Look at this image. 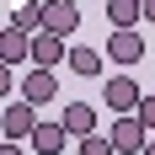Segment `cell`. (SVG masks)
I'll return each instance as SVG.
<instances>
[{
  "mask_svg": "<svg viewBox=\"0 0 155 155\" xmlns=\"http://www.w3.org/2000/svg\"><path fill=\"white\" fill-rule=\"evenodd\" d=\"M139 102H144V91H139V80H134V75H112L107 86H102V107L118 112V118H134Z\"/></svg>",
  "mask_w": 155,
  "mask_h": 155,
  "instance_id": "obj_1",
  "label": "cell"
},
{
  "mask_svg": "<svg viewBox=\"0 0 155 155\" xmlns=\"http://www.w3.org/2000/svg\"><path fill=\"white\" fill-rule=\"evenodd\" d=\"M0 128H5V144H32V134H38V107L32 102H5V112H0Z\"/></svg>",
  "mask_w": 155,
  "mask_h": 155,
  "instance_id": "obj_2",
  "label": "cell"
},
{
  "mask_svg": "<svg viewBox=\"0 0 155 155\" xmlns=\"http://www.w3.org/2000/svg\"><path fill=\"white\" fill-rule=\"evenodd\" d=\"M59 123H64V134L80 139V144L96 139V107H91V102H64V118H59Z\"/></svg>",
  "mask_w": 155,
  "mask_h": 155,
  "instance_id": "obj_3",
  "label": "cell"
},
{
  "mask_svg": "<svg viewBox=\"0 0 155 155\" xmlns=\"http://www.w3.org/2000/svg\"><path fill=\"white\" fill-rule=\"evenodd\" d=\"M59 96V80H54V70H27L21 75V102H32V107H48Z\"/></svg>",
  "mask_w": 155,
  "mask_h": 155,
  "instance_id": "obj_4",
  "label": "cell"
},
{
  "mask_svg": "<svg viewBox=\"0 0 155 155\" xmlns=\"http://www.w3.org/2000/svg\"><path fill=\"white\" fill-rule=\"evenodd\" d=\"M107 139H112V150H134V155H144V150H150V128H144L139 118H118Z\"/></svg>",
  "mask_w": 155,
  "mask_h": 155,
  "instance_id": "obj_5",
  "label": "cell"
},
{
  "mask_svg": "<svg viewBox=\"0 0 155 155\" xmlns=\"http://www.w3.org/2000/svg\"><path fill=\"white\" fill-rule=\"evenodd\" d=\"M75 27H80V5H75V0H48L43 32H54V38H70Z\"/></svg>",
  "mask_w": 155,
  "mask_h": 155,
  "instance_id": "obj_6",
  "label": "cell"
},
{
  "mask_svg": "<svg viewBox=\"0 0 155 155\" xmlns=\"http://www.w3.org/2000/svg\"><path fill=\"white\" fill-rule=\"evenodd\" d=\"M70 64V54H64V38H54V32H38L32 38V70H54V64Z\"/></svg>",
  "mask_w": 155,
  "mask_h": 155,
  "instance_id": "obj_7",
  "label": "cell"
},
{
  "mask_svg": "<svg viewBox=\"0 0 155 155\" xmlns=\"http://www.w3.org/2000/svg\"><path fill=\"white\" fill-rule=\"evenodd\" d=\"M21 59L32 64V38L16 32V27H0V64L11 70V64H21Z\"/></svg>",
  "mask_w": 155,
  "mask_h": 155,
  "instance_id": "obj_8",
  "label": "cell"
},
{
  "mask_svg": "<svg viewBox=\"0 0 155 155\" xmlns=\"http://www.w3.org/2000/svg\"><path fill=\"white\" fill-rule=\"evenodd\" d=\"M107 59L112 64H139L144 59V38L139 32H112L107 38Z\"/></svg>",
  "mask_w": 155,
  "mask_h": 155,
  "instance_id": "obj_9",
  "label": "cell"
},
{
  "mask_svg": "<svg viewBox=\"0 0 155 155\" xmlns=\"http://www.w3.org/2000/svg\"><path fill=\"white\" fill-rule=\"evenodd\" d=\"M43 16H48L43 0H27V5H16V11H11V21H5V27H16V32H27V38H38V32H43Z\"/></svg>",
  "mask_w": 155,
  "mask_h": 155,
  "instance_id": "obj_10",
  "label": "cell"
},
{
  "mask_svg": "<svg viewBox=\"0 0 155 155\" xmlns=\"http://www.w3.org/2000/svg\"><path fill=\"white\" fill-rule=\"evenodd\" d=\"M107 21H112V32H134V21H144V5L139 0H107Z\"/></svg>",
  "mask_w": 155,
  "mask_h": 155,
  "instance_id": "obj_11",
  "label": "cell"
},
{
  "mask_svg": "<svg viewBox=\"0 0 155 155\" xmlns=\"http://www.w3.org/2000/svg\"><path fill=\"white\" fill-rule=\"evenodd\" d=\"M64 123H38V134H32V150L38 155H64Z\"/></svg>",
  "mask_w": 155,
  "mask_h": 155,
  "instance_id": "obj_12",
  "label": "cell"
},
{
  "mask_svg": "<svg viewBox=\"0 0 155 155\" xmlns=\"http://www.w3.org/2000/svg\"><path fill=\"white\" fill-rule=\"evenodd\" d=\"M70 70L75 75H102V54L96 48H70Z\"/></svg>",
  "mask_w": 155,
  "mask_h": 155,
  "instance_id": "obj_13",
  "label": "cell"
},
{
  "mask_svg": "<svg viewBox=\"0 0 155 155\" xmlns=\"http://www.w3.org/2000/svg\"><path fill=\"white\" fill-rule=\"evenodd\" d=\"M80 155H118V150H112V139H102V134H96V139L80 144Z\"/></svg>",
  "mask_w": 155,
  "mask_h": 155,
  "instance_id": "obj_14",
  "label": "cell"
},
{
  "mask_svg": "<svg viewBox=\"0 0 155 155\" xmlns=\"http://www.w3.org/2000/svg\"><path fill=\"white\" fill-rule=\"evenodd\" d=\"M134 118H139L144 128H155V96H144V102H139V112H134Z\"/></svg>",
  "mask_w": 155,
  "mask_h": 155,
  "instance_id": "obj_15",
  "label": "cell"
},
{
  "mask_svg": "<svg viewBox=\"0 0 155 155\" xmlns=\"http://www.w3.org/2000/svg\"><path fill=\"white\" fill-rule=\"evenodd\" d=\"M144 21H155V0H144Z\"/></svg>",
  "mask_w": 155,
  "mask_h": 155,
  "instance_id": "obj_16",
  "label": "cell"
},
{
  "mask_svg": "<svg viewBox=\"0 0 155 155\" xmlns=\"http://www.w3.org/2000/svg\"><path fill=\"white\" fill-rule=\"evenodd\" d=\"M0 155H27V150H21V144H5V150H0Z\"/></svg>",
  "mask_w": 155,
  "mask_h": 155,
  "instance_id": "obj_17",
  "label": "cell"
},
{
  "mask_svg": "<svg viewBox=\"0 0 155 155\" xmlns=\"http://www.w3.org/2000/svg\"><path fill=\"white\" fill-rule=\"evenodd\" d=\"M144 155H155V139H150V150H144Z\"/></svg>",
  "mask_w": 155,
  "mask_h": 155,
  "instance_id": "obj_18",
  "label": "cell"
}]
</instances>
